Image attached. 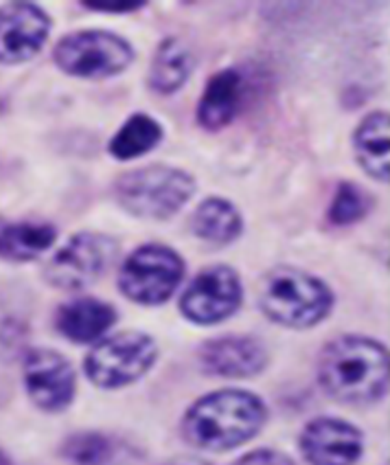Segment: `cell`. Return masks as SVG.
<instances>
[{"mask_svg": "<svg viewBox=\"0 0 390 465\" xmlns=\"http://www.w3.org/2000/svg\"><path fill=\"white\" fill-rule=\"evenodd\" d=\"M165 139V128L158 119L147 113H134L114 132L108 143V154L121 163L136 161L150 154Z\"/></svg>", "mask_w": 390, "mask_h": 465, "instance_id": "ffe728a7", "label": "cell"}, {"mask_svg": "<svg viewBox=\"0 0 390 465\" xmlns=\"http://www.w3.org/2000/svg\"><path fill=\"white\" fill-rule=\"evenodd\" d=\"M117 321V308L94 297L73 299L55 312V330L77 345L102 341Z\"/></svg>", "mask_w": 390, "mask_h": 465, "instance_id": "9a60e30c", "label": "cell"}, {"mask_svg": "<svg viewBox=\"0 0 390 465\" xmlns=\"http://www.w3.org/2000/svg\"><path fill=\"white\" fill-rule=\"evenodd\" d=\"M60 454L71 465H110L114 459V446L110 437L94 430H82L66 437Z\"/></svg>", "mask_w": 390, "mask_h": 465, "instance_id": "44dd1931", "label": "cell"}, {"mask_svg": "<svg viewBox=\"0 0 390 465\" xmlns=\"http://www.w3.org/2000/svg\"><path fill=\"white\" fill-rule=\"evenodd\" d=\"M246 104V77L239 68H221L207 79L200 94L195 121L202 130L229 128Z\"/></svg>", "mask_w": 390, "mask_h": 465, "instance_id": "5bb4252c", "label": "cell"}, {"mask_svg": "<svg viewBox=\"0 0 390 465\" xmlns=\"http://www.w3.org/2000/svg\"><path fill=\"white\" fill-rule=\"evenodd\" d=\"M195 178L180 167L147 165L121 173L114 181V200L139 220H170L193 198Z\"/></svg>", "mask_w": 390, "mask_h": 465, "instance_id": "277c9868", "label": "cell"}, {"mask_svg": "<svg viewBox=\"0 0 390 465\" xmlns=\"http://www.w3.org/2000/svg\"><path fill=\"white\" fill-rule=\"evenodd\" d=\"M351 147L362 172L371 176L373 181L388 184L390 158L386 110H373V113L362 116L351 134Z\"/></svg>", "mask_w": 390, "mask_h": 465, "instance_id": "2e32d148", "label": "cell"}, {"mask_svg": "<svg viewBox=\"0 0 390 465\" xmlns=\"http://www.w3.org/2000/svg\"><path fill=\"white\" fill-rule=\"evenodd\" d=\"M244 301L239 272L226 263H213L202 268L182 292V316L195 325H218L230 319Z\"/></svg>", "mask_w": 390, "mask_h": 465, "instance_id": "9c48e42d", "label": "cell"}, {"mask_svg": "<svg viewBox=\"0 0 390 465\" xmlns=\"http://www.w3.org/2000/svg\"><path fill=\"white\" fill-rule=\"evenodd\" d=\"M119 242L99 231H79L44 263V279L53 288L83 290L97 283L112 268Z\"/></svg>", "mask_w": 390, "mask_h": 465, "instance_id": "ba28073f", "label": "cell"}, {"mask_svg": "<svg viewBox=\"0 0 390 465\" xmlns=\"http://www.w3.org/2000/svg\"><path fill=\"white\" fill-rule=\"evenodd\" d=\"M24 387L40 411L60 413L75 400V369L55 349H34L24 358Z\"/></svg>", "mask_w": 390, "mask_h": 465, "instance_id": "8fae6325", "label": "cell"}, {"mask_svg": "<svg viewBox=\"0 0 390 465\" xmlns=\"http://www.w3.org/2000/svg\"><path fill=\"white\" fill-rule=\"evenodd\" d=\"M193 68L195 60L191 49L176 35H167L158 42L154 55H151L147 86L156 94L171 97V94L182 91V86L191 77Z\"/></svg>", "mask_w": 390, "mask_h": 465, "instance_id": "e0dca14e", "label": "cell"}, {"mask_svg": "<svg viewBox=\"0 0 390 465\" xmlns=\"http://www.w3.org/2000/svg\"><path fill=\"white\" fill-rule=\"evenodd\" d=\"M82 7L94 14H134L147 7L145 0H132V3H94V0H83Z\"/></svg>", "mask_w": 390, "mask_h": 465, "instance_id": "cb8c5ba5", "label": "cell"}, {"mask_svg": "<svg viewBox=\"0 0 390 465\" xmlns=\"http://www.w3.org/2000/svg\"><path fill=\"white\" fill-rule=\"evenodd\" d=\"M316 378L320 389L340 404H377L388 393V349L371 336H338L320 351Z\"/></svg>", "mask_w": 390, "mask_h": 465, "instance_id": "6da1fadb", "label": "cell"}, {"mask_svg": "<svg viewBox=\"0 0 390 465\" xmlns=\"http://www.w3.org/2000/svg\"><path fill=\"white\" fill-rule=\"evenodd\" d=\"M268 421V406L244 389H221L195 400L182 417V437L198 450L226 452L252 441Z\"/></svg>", "mask_w": 390, "mask_h": 465, "instance_id": "7a4b0ae2", "label": "cell"}, {"mask_svg": "<svg viewBox=\"0 0 390 465\" xmlns=\"http://www.w3.org/2000/svg\"><path fill=\"white\" fill-rule=\"evenodd\" d=\"M51 15L35 3L0 5V64L31 62L51 35Z\"/></svg>", "mask_w": 390, "mask_h": 465, "instance_id": "30bf717a", "label": "cell"}, {"mask_svg": "<svg viewBox=\"0 0 390 465\" xmlns=\"http://www.w3.org/2000/svg\"><path fill=\"white\" fill-rule=\"evenodd\" d=\"M0 113H3V99H0Z\"/></svg>", "mask_w": 390, "mask_h": 465, "instance_id": "4316f807", "label": "cell"}, {"mask_svg": "<svg viewBox=\"0 0 390 465\" xmlns=\"http://www.w3.org/2000/svg\"><path fill=\"white\" fill-rule=\"evenodd\" d=\"M191 231L198 240L210 246H229L244 232V218L229 198L210 195L195 207Z\"/></svg>", "mask_w": 390, "mask_h": 465, "instance_id": "ac0fdd59", "label": "cell"}, {"mask_svg": "<svg viewBox=\"0 0 390 465\" xmlns=\"http://www.w3.org/2000/svg\"><path fill=\"white\" fill-rule=\"evenodd\" d=\"M298 450L309 465H356L365 454V432L340 417H316L300 430Z\"/></svg>", "mask_w": 390, "mask_h": 465, "instance_id": "7c38bea8", "label": "cell"}, {"mask_svg": "<svg viewBox=\"0 0 390 465\" xmlns=\"http://www.w3.org/2000/svg\"><path fill=\"white\" fill-rule=\"evenodd\" d=\"M230 465H297L292 457L274 448H257V450L246 452L244 457L235 459Z\"/></svg>", "mask_w": 390, "mask_h": 465, "instance_id": "603a6c76", "label": "cell"}, {"mask_svg": "<svg viewBox=\"0 0 390 465\" xmlns=\"http://www.w3.org/2000/svg\"><path fill=\"white\" fill-rule=\"evenodd\" d=\"M165 465H210V463L204 461V459H198V457H178Z\"/></svg>", "mask_w": 390, "mask_h": 465, "instance_id": "d4e9b609", "label": "cell"}, {"mask_svg": "<svg viewBox=\"0 0 390 465\" xmlns=\"http://www.w3.org/2000/svg\"><path fill=\"white\" fill-rule=\"evenodd\" d=\"M184 272L187 266L180 252L165 244H145L125 259L117 285L121 294L132 303L151 308L167 303L176 294Z\"/></svg>", "mask_w": 390, "mask_h": 465, "instance_id": "52a82bcc", "label": "cell"}, {"mask_svg": "<svg viewBox=\"0 0 390 465\" xmlns=\"http://www.w3.org/2000/svg\"><path fill=\"white\" fill-rule=\"evenodd\" d=\"M0 465H12V459L5 454V450H0Z\"/></svg>", "mask_w": 390, "mask_h": 465, "instance_id": "484cf974", "label": "cell"}, {"mask_svg": "<svg viewBox=\"0 0 390 465\" xmlns=\"http://www.w3.org/2000/svg\"><path fill=\"white\" fill-rule=\"evenodd\" d=\"M134 57V46L128 38L103 29L71 31L53 46V64L64 75L94 82L125 73Z\"/></svg>", "mask_w": 390, "mask_h": 465, "instance_id": "5b68a950", "label": "cell"}, {"mask_svg": "<svg viewBox=\"0 0 390 465\" xmlns=\"http://www.w3.org/2000/svg\"><path fill=\"white\" fill-rule=\"evenodd\" d=\"M57 240V229L49 222H5L0 218V259L34 262L51 251Z\"/></svg>", "mask_w": 390, "mask_h": 465, "instance_id": "d6986e66", "label": "cell"}, {"mask_svg": "<svg viewBox=\"0 0 390 465\" xmlns=\"http://www.w3.org/2000/svg\"><path fill=\"white\" fill-rule=\"evenodd\" d=\"M158 361V345L139 330L102 338L83 358V373L94 387L114 391L130 387L150 373Z\"/></svg>", "mask_w": 390, "mask_h": 465, "instance_id": "8992f818", "label": "cell"}, {"mask_svg": "<svg viewBox=\"0 0 390 465\" xmlns=\"http://www.w3.org/2000/svg\"><path fill=\"white\" fill-rule=\"evenodd\" d=\"M268 349L259 338L246 334H224L204 341L198 349L202 373L213 378L246 380L263 373L268 367Z\"/></svg>", "mask_w": 390, "mask_h": 465, "instance_id": "4fadbf2b", "label": "cell"}, {"mask_svg": "<svg viewBox=\"0 0 390 465\" xmlns=\"http://www.w3.org/2000/svg\"><path fill=\"white\" fill-rule=\"evenodd\" d=\"M334 290L316 274L278 266L261 279L259 308L272 323L288 330H309L334 310Z\"/></svg>", "mask_w": 390, "mask_h": 465, "instance_id": "3957f363", "label": "cell"}, {"mask_svg": "<svg viewBox=\"0 0 390 465\" xmlns=\"http://www.w3.org/2000/svg\"><path fill=\"white\" fill-rule=\"evenodd\" d=\"M368 211H371V195L357 183L342 181L327 209V220L334 226H351L365 220Z\"/></svg>", "mask_w": 390, "mask_h": 465, "instance_id": "7402d4cb", "label": "cell"}]
</instances>
